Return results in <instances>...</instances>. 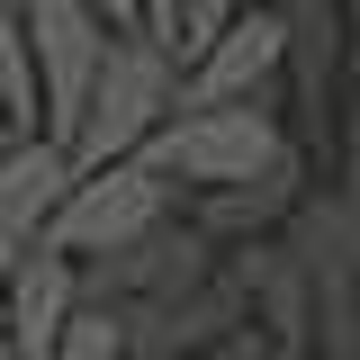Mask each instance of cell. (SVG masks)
<instances>
[{
  "instance_id": "6da1fadb",
  "label": "cell",
  "mask_w": 360,
  "mask_h": 360,
  "mask_svg": "<svg viewBox=\"0 0 360 360\" xmlns=\"http://www.w3.org/2000/svg\"><path fill=\"white\" fill-rule=\"evenodd\" d=\"M162 189H225V180H252L288 153V127H279V90L262 99H217V108H180L135 144Z\"/></svg>"
},
{
  "instance_id": "7a4b0ae2",
  "label": "cell",
  "mask_w": 360,
  "mask_h": 360,
  "mask_svg": "<svg viewBox=\"0 0 360 360\" xmlns=\"http://www.w3.org/2000/svg\"><path fill=\"white\" fill-rule=\"evenodd\" d=\"M172 82H180L172 45L144 37V27H117V37H108V54H99V82H90V99H82V127H72V144H63V153H72L82 172L127 162L135 144L172 117Z\"/></svg>"
},
{
  "instance_id": "3957f363",
  "label": "cell",
  "mask_w": 360,
  "mask_h": 360,
  "mask_svg": "<svg viewBox=\"0 0 360 360\" xmlns=\"http://www.w3.org/2000/svg\"><path fill=\"white\" fill-rule=\"evenodd\" d=\"M162 217H172V189L153 180V162H144V153H127V162L72 172L63 207L45 217V252H72V262H90V252H117V243H135L144 225H162Z\"/></svg>"
},
{
  "instance_id": "277c9868",
  "label": "cell",
  "mask_w": 360,
  "mask_h": 360,
  "mask_svg": "<svg viewBox=\"0 0 360 360\" xmlns=\"http://www.w3.org/2000/svg\"><path fill=\"white\" fill-rule=\"evenodd\" d=\"M18 18H27V63H37V127L54 144H72L82 127V99L99 82V54H108V18L82 9V0H18Z\"/></svg>"
},
{
  "instance_id": "5b68a950",
  "label": "cell",
  "mask_w": 360,
  "mask_h": 360,
  "mask_svg": "<svg viewBox=\"0 0 360 360\" xmlns=\"http://www.w3.org/2000/svg\"><path fill=\"white\" fill-rule=\"evenodd\" d=\"M217 270V243L198 234V225H144L135 243H117V252H90V262H72V297L82 307H127V297H180V288H198Z\"/></svg>"
},
{
  "instance_id": "8992f818",
  "label": "cell",
  "mask_w": 360,
  "mask_h": 360,
  "mask_svg": "<svg viewBox=\"0 0 360 360\" xmlns=\"http://www.w3.org/2000/svg\"><path fill=\"white\" fill-rule=\"evenodd\" d=\"M279 54H288V37H279V9H234L217 37L198 45L189 63H180L172 82V108H217V99H262V90H279Z\"/></svg>"
},
{
  "instance_id": "52a82bcc",
  "label": "cell",
  "mask_w": 360,
  "mask_h": 360,
  "mask_svg": "<svg viewBox=\"0 0 360 360\" xmlns=\"http://www.w3.org/2000/svg\"><path fill=\"white\" fill-rule=\"evenodd\" d=\"M72 172H82V162H72L54 135H18V144L0 153V262H27L45 243V217L63 207Z\"/></svg>"
},
{
  "instance_id": "ba28073f",
  "label": "cell",
  "mask_w": 360,
  "mask_h": 360,
  "mask_svg": "<svg viewBox=\"0 0 360 360\" xmlns=\"http://www.w3.org/2000/svg\"><path fill=\"white\" fill-rule=\"evenodd\" d=\"M307 198V153L288 144L270 172H252V180H225V189H198V234L207 243H252V234H270V225H288V207Z\"/></svg>"
},
{
  "instance_id": "9c48e42d",
  "label": "cell",
  "mask_w": 360,
  "mask_h": 360,
  "mask_svg": "<svg viewBox=\"0 0 360 360\" xmlns=\"http://www.w3.org/2000/svg\"><path fill=\"white\" fill-rule=\"evenodd\" d=\"M72 252H27V262H9V307H0V324H9V360H54V342H63V324H72Z\"/></svg>"
},
{
  "instance_id": "30bf717a",
  "label": "cell",
  "mask_w": 360,
  "mask_h": 360,
  "mask_svg": "<svg viewBox=\"0 0 360 360\" xmlns=\"http://www.w3.org/2000/svg\"><path fill=\"white\" fill-rule=\"evenodd\" d=\"M270 9H279V37H288L279 72H288V90H297L307 127L324 135V90H333V72H342V0H270Z\"/></svg>"
},
{
  "instance_id": "8fae6325",
  "label": "cell",
  "mask_w": 360,
  "mask_h": 360,
  "mask_svg": "<svg viewBox=\"0 0 360 360\" xmlns=\"http://www.w3.org/2000/svg\"><path fill=\"white\" fill-rule=\"evenodd\" d=\"M54 360H127V333H117V315H108V307H72V324H63Z\"/></svg>"
},
{
  "instance_id": "7c38bea8",
  "label": "cell",
  "mask_w": 360,
  "mask_h": 360,
  "mask_svg": "<svg viewBox=\"0 0 360 360\" xmlns=\"http://www.w3.org/2000/svg\"><path fill=\"white\" fill-rule=\"evenodd\" d=\"M234 9H243V0H180V9H172V63H189V54L217 37Z\"/></svg>"
},
{
  "instance_id": "4fadbf2b",
  "label": "cell",
  "mask_w": 360,
  "mask_h": 360,
  "mask_svg": "<svg viewBox=\"0 0 360 360\" xmlns=\"http://www.w3.org/2000/svg\"><path fill=\"white\" fill-rule=\"evenodd\" d=\"M207 360H288V352L270 342L262 324H234V333H225V342H217V352H207Z\"/></svg>"
},
{
  "instance_id": "5bb4252c",
  "label": "cell",
  "mask_w": 360,
  "mask_h": 360,
  "mask_svg": "<svg viewBox=\"0 0 360 360\" xmlns=\"http://www.w3.org/2000/svg\"><path fill=\"white\" fill-rule=\"evenodd\" d=\"M172 9H180V0H135V18H144V37H162V45H172Z\"/></svg>"
},
{
  "instance_id": "9a60e30c",
  "label": "cell",
  "mask_w": 360,
  "mask_h": 360,
  "mask_svg": "<svg viewBox=\"0 0 360 360\" xmlns=\"http://www.w3.org/2000/svg\"><path fill=\"white\" fill-rule=\"evenodd\" d=\"M82 9H99L108 27H144V18H135V0H82Z\"/></svg>"
},
{
  "instance_id": "2e32d148",
  "label": "cell",
  "mask_w": 360,
  "mask_h": 360,
  "mask_svg": "<svg viewBox=\"0 0 360 360\" xmlns=\"http://www.w3.org/2000/svg\"><path fill=\"white\" fill-rule=\"evenodd\" d=\"M297 360H360V342H315V352H297Z\"/></svg>"
},
{
  "instance_id": "e0dca14e",
  "label": "cell",
  "mask_w": 360,
  "mask_h": 360,
  "mask_svg": "<svg viewBox=\"0 0 360 360\" xmlns=\"http://www.w3.org/2000/svg\"><path fill=\"white\" fill-rule=\"evenodd\" d=\"M342 37H352V45H360V0H342Z\"/></svg>"
},
{
  "instance_id": "ac0fdd59",
  "label": "cell",
  "mask_w": 360,
  "mask_h": 360,
  "mask_svg": "<svg viewBox=\"0 0 360 360\" xmlns=\"http://www.w3.org/2000/svg\"><path fill=\"white\" fill-rule=\"evenodd\" d=\"M9 144H18V127H9V108H0V153H9Z\"/></svg>"
},
{
  "instance_id": "d6986e66",
  "label": "cell",
  "mask_w": 360,
  "mask_h": 360,
  "mask_svg": "<svg viewBox=\"0 0 360 360\" xmlns=\"http://www.w3.org/2000/svg\"><path fill=\"white\" fill-rule=\"evenodd\" d=\"M0 360H9V324H0Z\"/></svg>"
},
{
  "instance_id": "ffe728a7",
  "label": "cell",
  "mask_w": 360,
  "mask_h": 360,
  "mask_svg": "<svg viewBox=\"0 0 360 360\" xmlns=\"http://www.w3.org/2000/svg\"><path fill=\"white\" fill-rule=\"evenodd\" d=\"M352 333H360V307H352Z\"/></svg>"
},
{
  "instance_id": "44dd1931",
  "label": "cell",
  "mask_w": 360,
  "mask_h": 360,
  "mask_svg": "<svg viewBox=\"0 0 360 360\" xmlns=\"http://www.w3.org/2000/svg\"><path fill=\"white\" fill-rule=\"evenodd\" d=\"M189 360H207V352H189Z\"/></svg>"
}]
</instances>
